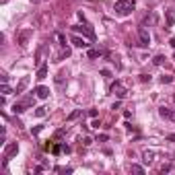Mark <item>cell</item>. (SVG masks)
I'll list each match as a JSON object with an SVG mask.
<instances>
[{"mask_svg": "<svg viewBox=\"0 0 175 175\" xmlns=\"http://www.w3.org/2000/svg\"><path fill=\"white\" fill-rule=\"evenodd\" d=\"M80 113H83V109H76V111H72V113L68 115V122H72V120H76V118H78Z\"/></svg>", "mask_w": 175, "mask_h": 175, "instance_id": "16", "label": "cell"}, {"mask_svg": "<svg viewBox=\"0 0 175 175\" xmlns=\"http://www.w3.org/2000/svg\"><path fill=\"white\" fill-rule=\"evenodd\" d=\"M89 2H95V0H89Z\"/></svg>", "mask_w": 175, "mask_h": 175, "instance_id": "33", "label": "cell"}, {"mask_svg": "<svg viewBox=\"0 0 175 175\" xmlns=\"http://www.w3.org/2000/svg\"><path fill=\"white\" fill-rule=\"evenodd\" d=\"M140 80H142V83H148L150 76H148V74H140Z\"/></svg>", "mask_w": 175, "mask_h": 175, "instance_id": "25", "label": "cell"}, {"mask_svg": "<svg viewBox=\"0 0 175 175\" xmlns=\"http://www.w3.org/2000/svg\"><path fill=\"white\" fill-rule=\"evenodd\" d=\"M31 2H39V0H31Z\"/></svg>", "mask_w": 175, "mask_h": 175, "instance_id": "32", "label": "cell"}, {"mask_svg": "<svg viewBox=\"0 0 175 175\" xmlns=\"http://www.w3.org/2000/svg\"><path fill=\"white\" fill-rule=\"evenodd\" d=\"M109 91H111L113 95H118L120 99H122V97H126V87H124V85L120 83V80H115V83L111 85V89H109Z\"/></svg>", "mask_w": 175, "mask_h": 175, "instance_id": "4", "label": "cell"}, {"mask_svg": "<svg viewBox=\"0 0 175 175\" xmlns=\"http://www.w3.org/2000/svg\"><path fill=\"white\" fill-rule=\"evenodd\" d=\"M132 171H134V173H138V175H142V173H144V169H142L140 165H132Z\"/></svg>", "mask_w": 175, "mask_h": 175, "instance_id": "19", "label": "cell"}, {"mask_svg": "<svg viewBox=\"0 0 175 175\" xmlns=\"http://www.w3.org/2000/svg\"><path fill=\"white\" fill-rule=\"evenodd\" d=\"M45 113H48V107H37L35 109V115L37 118H45Z\"/></svg>", "mask_w": 175, "mask_h": 175, "instance_id": "15", "label": "cell"}, {"mask_svg": "<svg viewBox=\"0 0 175 175\" xmlns=\"http://www.w3.org/2000/svg\"><path fill=\"white\" fill-rule=\"evenodd\" d=\"M41 128H43V126H35V128H31V134H39V132H41Z\"/></svg>", "mask_w": 175, "mask_h": 175, "instance_id": "24", "label": "cell"}, {"mask_svg": "<svg viewBox=\"0 0 175 175\" xmlns=\"http://www.w3.org/2000/svg\"><path fill=\"white\" fill-rule=\"evenodd\" d=\"M99 142H107V134H101V136H97Z\"/></svg>", "mask_w": 175, "mask_h": 175, "instance_id": "26", "label": "cell"}, {"mask_svg": "<svg viewBox=\"0 0 175 175\" xmlns=\"http://www.w3.org/2000/svg\"><path fill=\"white\" fill-rule=\"evenodd\" d=\"M89 58H99V54H101V52H99V50H89Z\"/></svg>", "mask_w": 175, "mask_h": 175, "instance_id": "21", "label": "cell"}, {"mask_svg": "<svg viewBox=\"0 0 175 175\" xmlns=\"http://www.w3.org/2000/svg\"><path fill=\"white\" fill-rule=\"evenodd\" d=\"M25 109H27V107H25L23 103H15L13 105V113H23Z\"/></svg>", "mask_w": 175, "mask_h": 175, "instance_id": "14", "label": "cell"}, {"mask_svg": "<svg viewBox=\"0 0 175 175\" xmlns=\"http://www.w3.org/2000/svg\"><path fill=\"white\" fill-rule=\"evenodd\" d=\"M56 83H58V87H62V83H64V72H60V74L56 76Z\"/></svg>", "mask_w": 175, "mask_h": 175, "instance_id": "20", "label": "cell"}, {"mask_svg": "<svg viewBox=\"0 0 175 175\" xmlns=\"http://www.w3.org/2000/svg\"><path fill=\"white\" fill-rule=\"evenodd\" d=\"M35 93H37V97H39V99H48V97H50V89L43 87V85L35 89Z\"/></svg>", "mask_w": 175, "mask_h": 175, "instance_id": "11", "label": "cell"}, {"mask_svg": "<svg viewBox=\"0 0 175 175\" xmlns=\"http://www.w3.org/2000/svg\"><path fill=\"white\" fill-rule=\"evenodd\" d=\"M138 45H142V48H148V43H150V35H148V31L144 29V27H140L138 29Z\"/></svg>", "mask_w": 175, "mask_h": 175, "instance_id": "3", "label": "cell"}, {"mask_svg": "<svg viewBox=\"0 0 175 175\" xmlns=\"http://www.w3.org/2000/svg\"><path fill=\"white\" fill-rule=\"evenodd\" d=\"M45 76H48V66L41 64V66L37 68V78H45Z\"/></svg>", "mask_w": 175, "mask_h": 175, "instance_id": "12", "label": "cell"}, {"mask_svg": "<svg viewBox=\"0 0 175 175\" xmlns=\"http://www.w3.org/2000/svg\"><path fill=\"white\" fill-rule=\"evenodd\" d=\"M113 10H115V15L126 17V15H130V13L134 10V2H132V0H118V2L113 4Z\"/></svg>", "mask_w": 175, "mask_h": 175, "instance_id": "1", "label": "cell"}, {"mask_svg": "<svg viewBox=\"0 0 175 175\" xmlns=\"http://www.w3.org/2000/svg\"><path fill=\"white\" fill-rule=\"evenodd\" d=\"M27 85H29V76H23V78L19 80V85H17V89H15V93H17V95H21V93L27 89Z\"/></svg>", "mask_w": 175, "mask_h": 175, "instance_id": "10", "label": "cell"}, {"mask_svg": "<svg viewBox=\"0 0 175 175\" xmlns=\"http://www.w3.org/2000/svg\"><path fill=\"white\" fill-rule=\"evenodd\" d=\"M161 83H163V85H169V83H173V76L165 74V76H161Z\"/></svg>", "mask_w": 175, "mask_h": 175, "instance_id": "18", "label": "cell"}, {"mask_svg": "<svg viewBox=\"0 0 175 175\" xmlns=\"http://www.w3.org/2000/svg\"><path fill=\"white\" fill-rule=\"evenodd\" d=\"M0 78H2V85H4V83L8 80V76H6V72H2V74H0Z\"/></svg>", "mask_w": 175, "mask_h": 175, "instance_id": "28", "label": "cell"}, {"mask_svg": "<svg viewBox=\"0 0 175 175\" xmlns=\"http://www.w3.org/2000/svg\"><path fill=\"white\" fill-rule=\"evenodd\" d=\"M0 2H2V4H4V2H8V0H0Z\"/></svg>", "mask_w": 175, "mask_h": 175, "instance_id": "31", "label": "cell"}, {"mask_svg": "<svg viewBox=\"0 0 175 175\" xmlns=\"http://www.w3.org/2000/svg\"><path fill=\"white\" fill-rule=\"evenodd\" d=\"M74 33H83V35H87L89 39H95V31H93V27L91 25H76L74 29H72Z\"/></svg>", "mask_w": 175, "mask_h": 175, "instance_id": "2", "label": "cell"}, {"mask_svg": "<svg viewBox=\"0 0 175 175\" xmlns=\"http://www.w3.org/2000/svg\"><path fill=\"white\" fill-rule=\"evenodd\" d=\"M163 62H165V56H155V60H153V64H155V66H161Z\"/></svg>", "mask_w": 175, "mask_h": 175, "instance_id": "17", "label": "cell"}, {"mask_svg": "<svg viewBox=\"0 0 175 175\" xmlns=\"http://www.w3.org/2000/svg\"><path fill=\"white\" fill-rule=\"evenodd\" d=\"M142 161H144V163H153V161H155V153H153V150H146V153L142 155Z\"/></svg>", "mask_w": 175, "mask_h": 175, "instance_id": "13", "label": "cell"}, {"mask_svg": "<svg viewBox=\"0 0 175 175\" xmlns=\"http://www.w3.org/2000/svg\"><path fill=\"white\" fill-rule=\"evenodd\" d=\"M19 153V144L17 142H10V144H6V148H4V159H10L13 155H17Z\"/></svg>", "mask_w": 175, "mask_h": 175, "instance_id": "6", "label": "cell"}, {"mask_svg": "<svg viewBox=\"0 0 175 175\" xmlns=\"http://www.w3.org/2000/svg\"><path fill=\"white\" fill-rule=\"evenodd\" d=\"M60 150H64V146H60V144H56V146L52 148V153H54V155H60Z\"/></svg>", "mask_w": 175, "mask_h": 175, "instance_id": "23", "label": "cell"}, {"mask_svg": "<svg viewBox=\"0 0 175 175\" xmlns=\"http://www.w3.org/2000/svg\"><path fill=\"white\" fill-rule=\"evenodd\" d=\"M159 115H161V118H165V120H171V122H175V109L161 107V109H159Z\"/></svg>", "mask_w": 175, "mask_h": 175, "instance_id": "5", "label": "cell"}, {"mask_svg": "<svg viewBox=\"0 0 175 175\" xmlns=\"http://www.w3.org/2000/svg\"><path fill=\"white\" fill-rule=\"evenodd\" d=\"M31 35H33V31H31V29H25V31H21V33H19V43H21V45L25 48Z\"/></svg>", "mask_w": 175, "mask_h": 175, "instance_id": "7", "label": "cell"}, {"mask_svg": "<svg viewBox=\"0 0 175 175\" xmlns=\"http://www.w3.org/2000/svg\"><path fill=\"white\" fill-rule=\"evenodd\" d=\"M173 101H175V95H173Z\"/></svg>", "mask_w": 175, "mask_h": 175, "instance_id": "34", "label": "cell"}, {"mask_svg": "<svg viewBox=\"0 0 175 175\" xmlns=\"http://www.w3.org/2000/svg\"><path fill=\"white\" fill-rule=\"evenodd\" d=\"M70 41H72V45H76V48H89V43L83 39V37H78V35H72Z\"/></svg>", "mask_w": 175, "mask_h": 175, "instance_id": "9", "label": "cell"}, {"mask_svg": "<svg viewBox=\"0 0 175 175\" xmlns=\"http://www.w3.org/2000/svg\"><path fill=\"white\" fill-rule=\"evenodd\" d=\"M167 140H173V142H175V134H171V136H167Z\"/></svg>", "mask_w": 175, "mask_h": 175, "instance_id": "30", "label": "cell"}, {"mask_svg": "<svg viewBox=\"0 0 175 175\" xmlns=\"http://www.w3.org/2000/svg\"><path fill=\"white\" fill-rule=\"evenodd\" d=\"M165 19H167V27L175 25V8H167L165 10Z\"/></svg>", "mask_w": 175, "mask_h": 175, "instance_id": "8", "label": "cell"}, {"mask_svg": "<svg viewBox=\"0 0 175 175\" xmlns=\"http://www.w3.org/2000/svg\"><path fill=\"white\" fill-rule=\"evenodd\" d=\"M58 39H60V43H62V45H66V39H64V35H62V33H58Z\"/></svg>", "mask_w": 175, "mask_h": 175, "instance_id": "27", "label": "cell"}, {"mask_svg": "<svg viewBox=\"0 0 175 175\" xmlns=\"http://www.w3.org/2000/svg\"><path fill=\"white\" fill-rule=\"evenodd\" d=\"M10 93H13V91H10V87L4 83V85H2V95H10Z\"/></svg>", "mask_w": 175, "mask_h": 175, "instance_id": "22", "label": "cell"}, {"mask_svg": "<svg viewBox=\"0 0 175 175\" xmlns=\"http://www.w3.org/2000/svg\"><path fill=\"white\" fill-rule=\"evenodd\" d=\"M64 132H66L64 128H62V130H58V132H56V138H60V136H64Z\"/></svg>", "mask_w": 175, "mask_h": 175, "instance_id": "29", "label": "cell"}]
</instances>
